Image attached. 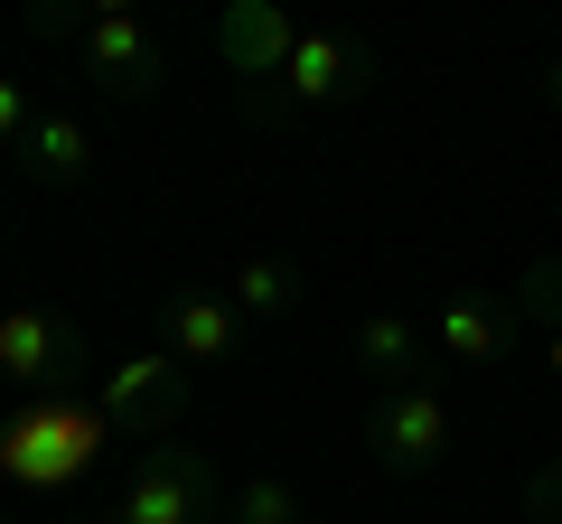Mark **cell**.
Here are the masks:
<instances>
[{
    "label": "cell",
    "instance_id": "obj_4",
    "mask_svg": "<svg viewBox=\"0 0 562 524\" xmlns=\"http://www.w3.org/2000/svg\"><path fill=\"white\" fill-rule=\"evenodd\" d=\"M103 422L122 431V441H140V449H160L169 441V422L188 412V365L169 356V346H150V356H122L113 375H103Z\"/></svg>",
    "mask_w": 562,
    "mask_h": 524
},
{
    "label": "cell",
    "instance_id": "obj_2",
    "mask_svg": "<svg viewBox=\"0 0 562 524\" xmlns=\"http://www.w3.org/2000/svg\"><path fill=\"white\" fill-rule=\"evenodd\" d=\"M113 524H225V478H216V459L188 449V441L140 449L132 478H122V497H113Z\"/></svg>",
    "mask_w": 562,
    "mask_h": 524
},
{
    "label": "cell",
    "instance_id": "obj_10",
    "mask_svg": "<svg viewBox=\"0 0 562 524\" xmlns=\"http://www.w3.org/2000/svg\"><path fill=\"white\" fill-rule=\"evenodd\" d=\"M244 346V309L225 291H169V356L179 365H225Z\"/></svg>",
    "mask_w": 562,
    "mask_h": 524
},
{
    "label": "cell",
    "instance_id": "obj_17",
    "mask_svg": "<svg viewBox=\"0 0 562 524\" xmlns=\"http://www.w3.org/2000/svg\"><path fill=\"white\" fill-rule=\"evenodd\" d=\"M525 505H535L543 524H562V459H553V468H535V478H525Z\"/></svg>",
    "mask_w": 562,
    "mask_h": 524
},
{
    "label": "cell",
    "instance_id": "obj_11",
    "mask_svg": "<svg viewBox=\"0 0 562 524\" xmlns=\"http://www.w3.org/2000/svg\"><path fill=\"white\" fill-rule=\"evenodd\" d=\"M357 365L375 375V394L384 384H413L422 375V328L403 319V309H366L357 319Z\"/></svg>",
    "mask_w": 562,
    "mask_h": 524
},
{
    "label": "cell",
    "instance_id": "obj_6",
    "mask_svg": "<svg viewBox=\"0 0 562 524\" xmlns=\"http://www.w3.org/2000/svg\"><path fill=\"white\" fill-rule=\"evenodd\" d=\"M76 365H85V338L57 319V309H38V300L0 309V375H20L29 394H66Z\"/></svg>",
    "mask_w": 562,
    "mask_h": 524
},
{
    "label": "cell",
    "instance_id": "obj_19",
    "mask_svg": "<svg viewBox=\"0 0 562 524\" xmlns=\"http://www.w3.org/2000/svg\"><path fill=\"white\" fill-rule=\"evenodd\" d=\"M543 375H562V328H553V338H543Z\"/></svg>",
    "mask_w": 562,
    "mask_h": 524
},
{
    "label": "cell",
    "instance_id": "obj_8",
    "mask_svg": "<svg viewBox=\"0 0 562 524\" xmlns=\"http://www.w3.org/2000/svg\"><path fill=\"white\" fill-rule=\"evenodd\" d=\"M516 291H450L441 319H431V346H441L450 365H497L506 346H516Z\"/></svg>",
    "mask_w": 562,
    "mask_h": 524
},
{
    "label": "cell",
    "instance_id": "obj_15",
    "mask_svg": "<svg viewBox=\"0 0 562 524\" xmlns=\"http://www.w3.org/2000/svg\"><path fill=\"white\" fill-rule=\"evenodd\" d=\"M516 319H535L543 338H553V328H562V253H543L535 272H525V282H516Z\"/></svg>",
    "mask_w": 562,
    "mask_h": 524
},
{
    "label": "cell",
    "instance_id": "obj_18",
    "mask_svg": "<svg viewBox=\"0 0 562 524\" xmlns=\"http://www.w3.org/2000/svg\"><path fill=\"white\" fill-rule=\"evenodd\" d=\"M543 103H553V113H562V57L543 66Z\"/></svg>",
    "mask_w": 562,
    "mask_h": 524
},
{
    "label": "cell",
    "instance_id": "obj_1",
    "mask_svg": "<svg viewBox=\"0 0 562 524\" xmlns=\"http://www.w3.org/2000/svg\"><path fill=\"white\" fill-rule=\"evenodd\" d=\"M103 441H113L103 403H85V394H20V422L0 431V468L20 487H76Z\"/></svg>",
    "mask_w": 562,
    "mask_h": 524
},
{
    "label": "cell",
    "instance_id": "obj_14",
    "mask_svg": "<svg viewBox=\"0 0 562 524\" xmlns=\"http://www.w3.org/2000/svg\"><path fill=\"white\" fill-rule=\"evenodd\" d=\"M225 524H310V505L291 478H244L225 487Z\"/></svg>",
    "mask_w": 562,
    "mask_h": 524
},
{
    "label": "cell",
    "instance_id": "obj_13",
    "mask_svg": "<svg viewBox=\"0 0 562 524\" xmlns=\"http://www.w3.org/2000/svg\"><path fill=\"white\" fill-rule=\"evenodd\" d=\"M301 291H310L301 262H262V253H254V262L235 272V291H225V300H235L244 319H281V309H301Z\"/></svg>",
    "mask_w": 562,
    "mask_h": 524
},
{
    "label": "cell",
    "instance_id": "obj_5",
    "mask_svg": "<svg viewBox=\"0 0 562 524\" xmlns=\"http://www.w3.org/2000/svg\"><path fill=\"white\" fill-rule=\"evenodd\" d=\"M375 76H384V57H375L366 38H310V29H301V47H291L281 84L262 94V113H272V103H347V94H366Z\"/></svg>",
    "mask_w": 562,
    "mask_h": 524
},
{
    "label": "cell",
    "instance_id": "obj_16",
    "mask_svg": "<svg viewBox=\"0 0 562 524\" xmlns=\"http://www.w3.org/2000/svg\"><path fill=\"white\" fill-rule=\"evenodd\" d=\"M29 122H38V113L20 103V76H0V150H20V141H29Z\"/></svg>",
    "mask_w": 562,
    "mask_h": 524
},
{
    "label": "cell",
    "instance_id": "obj_3",
    "mask_svg": "<svg viewBox=\"0 0 562 524\" xmlns=\"http://www.w3.org/2000/svg\"><path fill=\"white\" fill-rule=\"evenodd\" d=\"M460 441V412H450V394L431 375L413 384H384L375 403H366V449H375V468H394V478H422V468H441V449Z\"/></svg>",
    "mask_w": 562,
    "mask_h": 524
},
{
    "label": "cell",
    "instance_id": "obj_9",
    "mask_svg": "<svg viewBox=\"0 0 562 524\" xmlns=\"http://www.w3.org/2000/svg\"><path fill=\"white\" fill-rule=\"evenodd\" d=\"M85 66H94L113 94H150V84H160V38H150V20H132V10H94V20H85Z\"/></svg>",
    "mask_w": 562,
    "mask_h": 524
},
{
    "label": "cell",
    "instance_id": "obj_12",
    "mask_svg": "<svg viewBox=\"0 0 562 524\" xmlns=\"http://www.w3.org/2000/svg\"><path fill=\"white\" fill-rule=\"evenodd\" d=\"M20 160L38 169V179H85L94 141H85V122H76V113H38V122H29V141H20Z\"/></svg>",
    "mask_w": 562,
    "mask_h": 524
},
{
    "label": "cell",
    "instance_id": "obj_7",
    "mask_svg": "<svg viewBox=\"0 0 562 524\" xmlns=\"http://www.w3.org/2000/svg\"><path fill=\"white\" fill-rule=\"evenodd\" d=\"M291 47H301V20H291V10H272V0H235V10L216 20V57L254 84V103H262V84H281Z\"/></svg>",
    "mask_w": 562,
    "mask_h": 524
}]
</instances>
